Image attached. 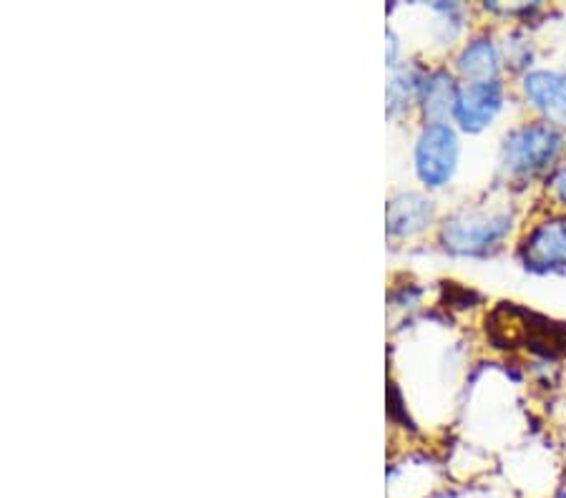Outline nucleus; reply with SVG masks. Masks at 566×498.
I'll return each instance as SVG.
<instances>
[{
	"instance_id": "nucleus-1",
	"label": "nucleus",
	"mask_w": 566,
	"mask_h": 498,
	"mask_svg": "<svg viewBox=\"0 0 566 498\" xmlns=\"http://www.w3.org/2000/svg\"><path fill=\"white\" fill-rule=\"evenodd\" d=\"M566 161V131L542 119H528L509 126L499 141L496 179L506 192H524L544 184Z\"/></svg>"
},
{
	"instance_id": "nucleus-2",
	"label": "nucleus",
	"mask_w": 566,
	"mask_h": 498,
	"mask_svg": "<svg viewBox=\"0 0 566 498\" xmlns=\"http://www.w3.org/2000/svg\"><path fill=\"white\" fill-rule=\"evenodd\" d=\"M518 230L511 202H473L455 206L438 224V247L453 259H491L509 247Z\"/></svg>"
},
{
	"instance_id": "nucleus-3",
	"label": "nucleus",
	"mask_w": 566,
	"mask_h": 498,
	"mask_svg": "<svg viewBox=\"0 0 566 498\" xmlns=\"http://www.w3.org/2000/svg\"><path fill=\"white\" fill-rule=\"evenodd\" d=\"M461 153V131L449 119L421 124L413 144V171L426 192H441L453 184Z\"/></svg>"
},
{
	"instance_id": "nucleus-4",
	"label": "nucleus",
	"mask_w": 566,
	"mask_h": 498,
	"mask_svg": "<svg viewBox=\"0 0 566 498\" xmlns=\"http://www.w3.org/2000/svg\"><path fill=\"white\" fill-rule=\"evenodd\" d=\"M514 257L536 277H566V214L549 210L526 226Z\"/></svg>"
},
{
	"instance_id": "nucleus-5",
	"label": "nucleus",
	"mask_w": 566,
	"mask_h": 498,
	"mask_svg": "<svg viewBox=\"0 0 566 498\" xmlns=\"http://www.w3.org/2000/svg\"><path fill=\"white\" fill-rule=\"evenodd\" d=\"M509 84L506 78H491V81H471V84H461L459 94L451 108V124L461 134L479 136L489 131L501 116H504L509 106Z\"/></svg>"
},
{
	"instance_id": "nucleus-6",
	"label": "nucleus",
	"mask_w": 566,
	"mask_h": 498,
	"mask_svg": "<svg viewBox=\"0 0 566 498\" xmlns=\"http://www.w3.org/2000/svg\"><path fill=\"white\" fill-rule=\"evenodd\" d=\"M516 94L534 119L566 131V66H536L516 78Z\"/></svg>"
},
{
	"instance_id": "nucleus-7",
	"label": "nucleus",
	"mask_w": 566,
	"mask_h": 498,
	"mask_svg": "<svg viewBox=\"0 0 566 498\" xmlns=\"http://www.w3.org/2000/svg\"><path fill=\"white\" fill-rule=\"evenodd\" d=\"M451 71L461 84L471 81H491L504 78V51H501V39L491 31H476L455 49L451 59Z\"/></svg>"
},
{
	"instance_id": "nucleus-8",
	"label": "nucleus",
	"mask_w": 566,
	"mask_h": 498,
	"mask_svg": "<svg viewBox=\"0 0 566 498\" xmlns=\"http://www.w3.org/2000/svg\"><path fill=\"white\" fill-rule=\"evenodd\" d=\"M438 220L433 197L426 192H398L388 199V237L410 240L431 230Z\"/></svg>"
},
{
	"instance_id": "nucleus-9",
	"label": "nucleus",
	"mask_w": 566,
	"mask_h": 498,
	"mask_svg": "<svg viewBox=\"0 0 566 498\" xmlns=\"http://www.w3.org/2000/svg\"><path fill=\"white\" fill-rule=\"evenodd\" d=\"M459 86L461 81L455 78L451 66H438L428 71L421 91V104H418V112L423 114V121L451 119V108L455 102V94H459Z\"/></svg>"
},
{
	"instance_id": "nucleus-10",
	"label": "nucleus",
	"mask_w": 566,
	"mask_h": 498,
	"mask_svg": "<svg viewBox=\"0 0 566 498\" xmlns=\"http://www.w3.org/2000/svg\"><path fill=\"white\" fill-rule=\"evenodd\" d=\"M428 66H421V63H410V66L398 68L392 74L390 84H388V114L398 116L406 114L408 108H418L421 104V91L428 76Z\"/></svg>"
},
{
	"instance_id": "nucleus-11",
	"label": "nucleus",
	"mask_w": 566,
	"mask_h": 498,
	"mask_svg": "<svg viewBox=\"0 0 566 498\" xmlns=\"http://www.w3.org/2000/svg\"><path fill=\"white\" fill-rule=\"evenodd\" d=\"M501 51H504L506 74H514L518 78L536 68V45L524 25H518L506 39H501Z\"/></svg>"
},
{
	"instance_id": "nucleus-12",
	"label": "nucleus",
	"mask_w": 566,
	"mask_h": 498,
	"mask_svg": "<svg viewBox=\"0 0 566 498\" xmlns=\"http://www.w3.org/2000/svg\"><path fill=\"white\" fill-rule=\"evenodd\" d=\"M546 194L552 199V210L566 214V161L554 171V177L546 181Z\"/></svg>"
},
{
	"instance_id": "nucleus-13",
	"label": "nucleus",
	"mask_w": 566,
	"mask_h": 498,
	"mask_svg": "<svg viewBox=\"0 0 566 498\" xmlns=\"http://www.w3.org/2000/svg\"><path fill=\"white\" fill-rule=\"evenodd\" d=\"M549 498H566V478H564V481H562L559 486L554 488V494H552Z\"/></svg>"
}]
</instances>
